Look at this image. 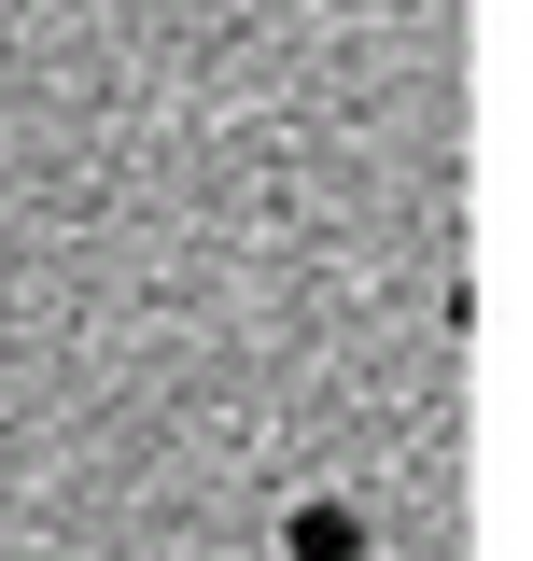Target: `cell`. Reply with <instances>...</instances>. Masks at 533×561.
Returning <instances> with one entry per match:
<instances>
[{
  "label": "cell",
  "mask_w": 533,
  "mask_h": 561,
  "mask_svg": "<svg viewBox=\"0 0 533 561\" xmlns=\"http://www.w3.org/2000/svg\"><path fill=\"white\" fill-rule=\"evenodd\" d=\"M281 548H295V561H365V519H351V505H295Z\"/></svg>",
  "instance_id": "6da1fadb"
}]
</instances>
